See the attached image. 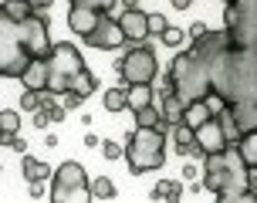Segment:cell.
I'll use <instances>...</instances> for the list:
<instances>
[{"mask_svg":"<svg viewBox=\"0 0 257 203\" xmlns=\"http://www.w3.org/2000/svg\"><path fill=\"white\" fill-rule=\"evenodd\" d=\"M95 88H98V78L88 71V64L81 68V71H75L71 75V81H68V88L64 91H78L81 98H88V95H95Z\"/></svg>","mask_w":257,"mask_h":203,"instance_id":"cell-15","label":"cell"},{"mask_svg":"<svg viewBox=\"0 0 257 203\" xmlns=\"http://www.w3.org/2000/svg\"><path fill=\"white\" fill-rule=\"evenodd\" d=\"M193 142L203 149V156H206V152H220L223 146H227L223 129H220V122H217V115H210L206 122H200V126L193 129Z\"/></svg>","mask_w":257,"mask_h":203,"instance_id":"cell-10","label":"cell"},{"mask_svg":"<svg viewBox=\"0 0 257 203\" xmlns=\"http://www.w3.org/2000/svg\"><path fill=\"white\" fill-rule=\"evenodd\" d=\"M115 21H118V27H122L125 41H132V44L149 41V14L146 11H139V7H122V14H118Z\"/></svg>","mask_w":257,"mask_h":203,"instance_id":"cell-9","label":"cell"},{"mask_svg":"<svg viewBox=\"0 0 257 203\" xmlns=\"http://www.w3.org/2000/svg\"><path fill=\"white\" fill-rule=\"evenodd\" d=\"M223 4H227V0H223Z\"/></svg>","mask_w":257,"mask_h":203,"instance_id":"cell-40","label":"cell"},{"mask_svg":"<svg viewBox=\"0 0 257 203\" xmlns=\"http://www.w3.org/2000/svg\"><path fill=\"white\" fill-rule=\"evenodd\" d=\"M98 142H102V139H98L95 132H88V136H85V146H88V149H98Z\"/></svg>","mask_w":257,"mask_h":203,"instance_id":"cell-37","label":"cell"},{"mask_svg":"<svg viewBox=\"0 0 257 203\" xmlns=\"http://www.w3.org/2000/svg\"><path fill=\"white\" fill-rule=\"evenodd\" d=\"M173 142H176V152L186 156V149L193 146V129L186 126V122H176V126H173Z\"/></svg>","mask_w":257,"mask_h":203,"instance_id":"cell-23","label":"cell"},{"mask_svg":"<svg viewBox=\"0 0 257 203\" xmlns=\"http://www.w3.org/2000/svg\"><path fill=\"white\" fill-rule=\"evenodd\" d=\"M17 78H21V85L27 91H44L48 88V64H44V58H31Z\"/></svg>","mask_w":257,"mask_h":203,"instance_id":"cell-12","label":"cell"},{"mask_svg":"<svg viewBox=\"0 0 257 203\" xmlns=\"http://www.w3.org/2000/svg\"><path fill=\"white\" fill-rule=\"evenodd\" d=\"M21 173L27 176V183H31V179H48L51 176L48 163H41V159H34V156H24V159H21Z\"/></svg>","mask_w":257,"mask_h":203,"instance_id":"cell-19","label":"cell"},{"mask_svg":"<svg viewBox=\"0 0 257 203\" xmlns=\"http://www.w3.org/2000/svg\"><path fill=\"white\" fill-rule=\"evenodd\" d=\"M257 71H254V48H230V41L210 54V98L230 102L254 98Z\"/></svg>","mask_w":257,"mask_h":203,"instance_id":"cell-2","label":"cell"},{"mask_svg":"<svg viewBox=\"0 0 257 203\" xmlns=\"http://www.w3.org/2000/svg\"><path fill=\"white\" fill-rule=\"evenodd\" d=\"M196 173H200V169H196V166H193V163H186V166H183V179H193V176H196Z\"/></svg>","mask_w":257,"mask_h":203,"instance_id":"cell-36","label":"cell"},{"mask_svg":"<svg viewBox=\"0 0 257 203\" xmlns=\"http://www.w3.org/2000/svg\"><path fill=\"white\" fill-rule=\"evenodd\" d=\"M173 7H176V11H186V7H190V0H173Z\"/></svg>","mask_w":257,"mask_h":203,"instance_id":"cell-38","label":"cell"},{"mask_svg":"<svg viewBox=\"0 0 257 203\" xmlns=\"http://www.w3.org/2000/svg\"><path fill=\"white\" fill-rule=\"evenodd\" d=\"M206 31H210V27H206L203 21H196V24H190V31H186V38H190V41H196V38H203Z\"/></svg>","mask_w":257,"mask_h":203,"instance_id":"cell-34","label":"cell"},{"mask_svg":"<svg viewBox=\"0 0 257 203\" xmlns=\"http://www.w3.org/2000/svg\"><path fill=\"white\" fill-rule=\"evenodd\" d=\"M71 4H85V7H95V11H102V14L115 11V0H71Z\"/></svg>","mask_w":257,"mask_h":203,"instance_id":"cell-32","label":"cell"},{"mask_svg":"<svg viewBox=\"0 0 257 203\" xmlns=\"http://www.w3.org/2000/svg\"><path fill=\"white\" fill-rule=\"evenodd\" d=\"M38 105H41V91H27L24 88V95H21V109H24V112H34Z\"/></svg>","mask_w":257,"mask_h":203,"instance_id":"cell-30","label":"cell"},{"mask_svg":"<svg viewBox=\"0 0 257 203\" xmlns=\"http://www.w3.org/2000/svg\"><path fill=\"white\" fill-rule=\"evenodd\" d=\"M203 190H210L220 203L230 200H254L257 196V169H247L237 146H223L220 152L203 156Z\"/></svg>","mask_w":257,"mask_h":203,"instance_id":"cell-3","label":"cell"},{"mask_svg":"<svg viewBox=\"0 0 257 203\" xmlns=\"http://www.w3.org/2000/svg\"><path fill=\"white\" fill-rule=\"evenodd\" d=\"M51 200L54 203H88V176L85 166L68 159L51 173Z\"/></svg>","mask_w":257,"mask_h":203,"instance_id":"cell-6","label":"cell"},{"mask_svg":"<svg viewBox=\"0 0 257 203\" xmlns=\"http://www.w3.org/2000/svg\"><path fill=\"white\" fill-rule=\"evenodd\" d=\"M0 132H21V112L17 109H4L0 112Z\"/></svg>","mask_w":257,"mask_h":203,"instance_id":"cell-26","label":"cell"},{"mask_svg":"<svg viewBox=\"0 0 257 203\" xmlns=\"http://www.w3.org/2000/svg\"><path fill=\"white\" fill-rule=\"evenodd\" d=\"M48 122H51V119H48V112L38 105V109H34V119H31V126H34V129H48Z\"/></svg>","mask_w":257,"mask_h":203,"instance_id":"cell-33","label":"cell"},{"mask_svg":"<svg viewBox=\"0 0 257 203\" xmlns=\"http://www.w3.org/2000/svg\"><path fill=\"white\" fill-rule=\"evenodd\" d=\"M159 41H163V44H166V48H180L183 41H186V34H183L180 27H166V31H163V34H159Z\"/></svg>","mask_w":257,"mask_h":203,"instance_id":"cell-27","label":"cell"},{"mask_svg":"<svg viewBox=\"0 0 257 203\" xmlns=\"http://www.w3.org/2000/svg\"><path fill=\"white\" fill-rule=\"evenodd\" d=\"M233 146H237V152H240V159H244L247 169H257V129L240 132V139L233 142Z\"/></svg>","mask_w":257,"mask_h":203,"instance_id":"cell-16","label":"cell"},{"mask_svg":"<svg viewBox=\"0 0 257 203\" xmlns=\"http://www.w3.org/2000/svg\"><path fill=\"white\" fill-rule=\"evenodd\" d=\"M98 146H102V156H105V159H122V146H118V142L102 139Z\"/></svg>","mask_w":257,"mask_h":203,"instance_id":"cell-31","label":"cell"},{"mask_svg":"<svg viewBox=\"0 0 257 203\" xmlns=\"http://www.w3.org/2000/svg\"><path fill=\"white\" fill-rule=\"evenodd\" d=\"M149 196H153V200H180V196H183V183H176V179H166V183H156Z\"/></svg>","mask_w":257,"mask_h":203,"instance_id":"cell-22","label":"cell"},{"mask_svg":"<svg viewBox=\"0 0 257 203\" xmlns=\"http://www.w3.org/2000/svg\"><path fill=\"white\" fill-rule=\"evenodd\" d=\"M227 112H230V119H233V126H237V132H250V129H257V109H254V98L230 102V105H227Z\"/></svg>","mask_w":257,"mask_h":203,"instance_id":"cell-13","label":"cell"},{"mask_svg":"<svg viewBox=\"0 0 257 203\" xmlns=\"http://www.w3.org/2000/svg\"><path fill=\"white\" fill-rule=\"evenodd\" d=\"M166 27H169V21L163 17V14H149V38H153V34L159 38V34H163Z\"/></svg>","mask_w":257,"mask_h":203,"instance_id":"cell-29","label":"cell"},{"mask_svg":"<svg viewBox=\"0 0 257 203\" xmlns=\"http://www.w3.org/2000/svg\"><path fill=\"white\" fill-rule=\"evenodd\" d=\"M159 115H163V122H166V126H176V122L183 119V98L176 95V91H163Z\"/></svg>","mask_w":257,"mask_h":203,"instance_id":"cell-18","label":"cell"},{"mask_svg":"<svg viewBox=\"0 0 257 203\" xmlns=\"http://www.w3.org/2000/svg\"><path fill=\"white\" fill-rule=\"evenodd\" d=\"M85 44H88V48H98V51H115V48L125 44V34H122V27H118L115 17L102 14V17H98V24L85 34Z\"/></svg>","mask_w":257,"mask_h":203,"instance_id":"cell-8","label":"cell"},{"mask_svg":"<svg viewBox=\"0 0 257 203\" xmlns=\"http://www.w3.org/2000/svg\"><path fill=\"white\" fill-rule=\"evenodd\" d=\"M190 4H193V0H190Z\"/></svg>","mask_w":257,"mask_h":203,"instance_id":"cell-41","label":"cell"},{"mask_svg":"<svg viewBox=\"0 0 257 203\" xmlns=\"http://www.w3.org/2000/svg\"><path fill=\"white\" fill-rule=\"evenodd\" d=\"M136 126H163L166 129V122H163V115H159V109H156V102H149V105H142V109H136Z\"/></svg>","mask_w":257,"mask_h":203,"instance_id":"cell-20","label":"cell"},{"mask_svg":"<svg viewBox=\"0 0 257 203\" xmlns=\"http://www.w3.org/2000/svg\"><path fill=\"white\" fill-rule=\"evenodd\" d=\"M88 196H91V200H112V196H115V183H112L108 176L91 179V183H88Z\"/></svg>","mask_w":257,"mask_h":203,"instance_id":"cell-21","label":"cell"},{"mask_svg":"<svg viewBox=\"0 0 257 203\" xmlns=\"http://www.w3.org/2000/svg\"><path fill=\"white\" fill-rule=\"evenodd\" d=\"M31 196H34V200L44 196V179H31Z\"/></svg>","mask_w":257,"mask_h":203,"instance_id":"cell-35","label":"cell"},{"mask_svg":"<svg viewBox=\"0 0 257 203\" xmlns=\"http://www.w3.org/2000/svg\"><path fill=\"white\" fill-rule=\"evenodd\" d=\"M98 17H102V11H95V7H85V4H71V11H68V27L75 31L78 38H85L91 27L98 24Z\"/></svg>","mask_w":257,"mask_h":203,"instance_id":"cell-11","label":"cell"},{"mask_svg":"<svg viewBox=\"0 0 257 203\" xmlns=\"http://www.w3.org/2000/svg\"><path fill=\"white\" fill-rule=\"evenodd\" d=\"M122 156L128 159V173L132 176L159 169L166 163V129L163 126H136V132L122 146Z\"/></svg>","mask_w":257,"mask_h":203,"instance_id":"cell-4","label":"cell"},{"mask_svg":"<svg viewBox=\"0 0 257 203\" xmlns=\"http://www.w3.org/2000/svg\"><path fill=\"white\" fill-rule=\"evenodd\" d=\"M210 115H213L210 98H193V102H183V119H180V122H186L190 129H196L200 122H206Z\"/></svg>","mask_w":257,"mask_h":203,"instance_id":"cell-14","label":"cell"},{"mask_svg":"<svg viewBox=\"0 0 257 203\" xmlns=\"http://www.w3.org/2000/svg\"><path fill=\"white\" fill-rule=\"evenodd\" d=\"M85 105V98L78 95V91H61V109L64 112H71V109H81Z\"/></svg>","mask_w":257,"mask_h":203,"instance_id":"cell-28","label":"cell"},{"mask_svg":"<svg viewBox=\"0 0 257 203\" xmlns=\"http://www.w3.org/2000/svg\"><path fill=\"white\" fill-rule=\"evenodd\" d=\"M0 11L7 14V17H14V21H24L27 14H34L31 11V0H4Z\"/></svg>","mask_w":257,"mask_h":203,"instance_id":"cell-25","label":"cell"},{"mask_svg":"<svg viewBox=\"0 0 257 203\" xmlns=\"http://www.w3.org/2000/svg\"><path fill=\"white\" fill-rule=\"evenodd\" d=\"M44 64H48V88H44V91L61 95V91L68 88L71 75L85 68V58H81V51H78L75 44L58 41V44H51V51L44 54Z\"/></svg>","mask_w":257,"mask_h":203,"instance_id":"cell-5","label":"cell"},{"mask_svg":"<svg viewBox=\"0 0 257 203\" xmlns=\"http://www.w3.org/2000/svg\"><path fill=\"white\" fill-rule=\"evenodd\" d=\"M102 105H105V112H125V88H122V85L108 88L105 98H102Z\"/></svg>","mask_w":257,"mask_h":203,"instance_id":"cell-24","label":"cell"},{"mask_svg":"<svg viewBox=\"0 0 257 203\" xmlns=\"http://www.w3.org/2000/svg\"><path fill=\"white\" fill-rule=\"evenodd\" d=\"M51 51V21L48 14H27L14 21L0 11V78H17L31 58H44Z\"/></svg>","mask_w":257,"mask_h":203,"instance_id":"cell-1","label":"cell"},{"mask_svg":"<svg viewBox=\"0 0 257 203\" xmlns=\"http://www.w3.org/2000/svg\"><path fill=\"white\" fill-rule=\"evenodd\" d=\"M115 71L128 85H153L156 75H159V58H156V51L142 41V44H136L132 51H125V54L118 58Z\"/></svg>","mask_w":257,"mask_h":203,"instance_id":"cell-7","label":"cell"},{"mask_svg":"<svg viewBox=\"0 0 257 203\" xmlns=\"http://www.w3.org/2000/svg\"><path fill=\"white\" fill-rule=\"evenodd\" d=\"M122 7H136V0H122Z\"/></svg>","mask_w":257,"mask_h":203,"instance_id":"cell-39","label":"cell"},{"mask_svg":"<svg viewBox=\"0 0 257 203\" xmlns=\"http://www.w3.org/2000/svg\"><path fill=\"white\" fill-rule=\"evenodd\" d=\"M149 102H156V88L153 85H128L125 88V109L128 112H136V109L149 105Z\"/></svg>","mask_w":257,"mask_h":203,"instance_id":"cell-17","label":"cell"}]
</instances>
